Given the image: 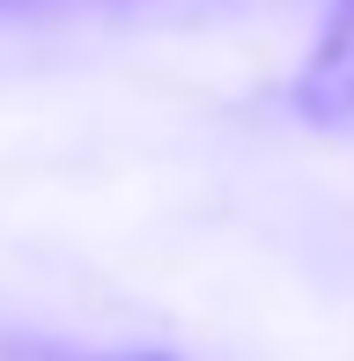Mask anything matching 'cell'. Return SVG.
Segmentation results:
<instances>
[{
  "label": "cell",
  "instance_id": "6da1fadb",
  "mask_svg": "<svg viewBox=\"0 0 354 361\" xmlns=\"http://www.w3.org/2000/svg\"><path fill=\"white\" fill-rule=\"evenodd\" d=\"M288 104L310 126H354V0H332L325 30L310 37V52L295 67Z\"/></svg>",
  "mask_w": 354,
  "mask_h": 361
},
{
  "label": "cell",
  "instance_id": "7a4b0ae2",
  "mask_svg": "<svg viewBox=\"0 0 354 361\" xmlns=\"http://www.w3.org/2000/svg\"><path fill=\"white\" fill-rule=\"evenodd\" d=\"M0 361H170V354H82L52 339H0Z\"/></svg>",
  "mask_w": 354,
  "mask_h": 361
}]
</instances>
